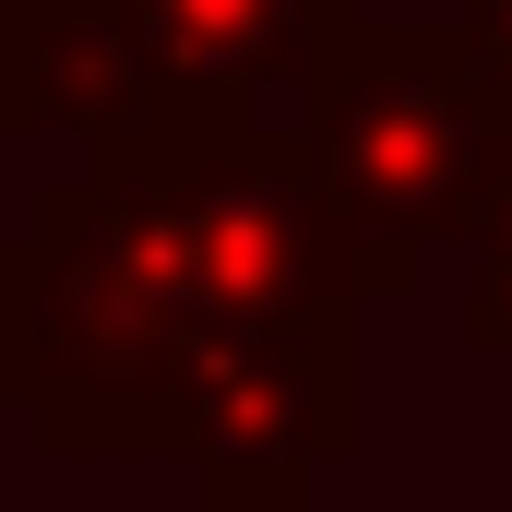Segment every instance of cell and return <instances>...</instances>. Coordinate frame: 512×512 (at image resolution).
<instances>
[{
    "mask_svg": "<svg viewBox=\"0 0 512 512\" xmlns=\"http://www.w3.org/2000/svg\"><path fill=\"white\" fill-rule=\"evenodd\" d=\"M370 251L298 131H262L239 96H179L155 120L84 143V179L36 203L0 251L12 405L48 453H155L179 382L215 334L370 310Z\"/></svg>",
    "mask_w": 512,
    "mask_h": 512,
    "instance_id": "cell-1",
    "label": "cell"
},
{
    "mask_svg": "<svg viewBox=\"0 0 512 512\" xmlns=\"http://www.w3.org/2000/svg\"><path fill=\"white\" fill-rule=\"evenodd\" d=\"M298 155L346 203L370 286L405 298L417 262L477 239L512 191V84L465 24H370L358 0H310L298 36Z\"/></svg>",
    "mask_w": 512,
    "mask_h": 512,
    "instance_id": "cell-2",
    "label": "cell"
},
{
    "mask_svg": "<svg viewBox=\"0 0 512 512\" xmlns=\"http://www.w3.org/2000/svg\"><path fill=\"white\" fill-rule=\"evenodd\" d=\"M358 453V310L239 322L203 346L167 417V465L215 512H286Z\"/></svg>",
    "mask_w": 512,
    "mask_h": 512,
    "instance_id": "cell-3",
    "label": "cell"
},
{
    "mask_svg": "<svg viewBox=\"0 0 512 512\" xmlns=\"http://www.w3.org/2000/svg\"><path fill=\"white\" fill-rule=\"evenodd\" d=\"M155 108H179V84L120 0H0V131L108 143Z\"/></svg>",
    "mask_w": 512,
    "mask_h": 512,
    "instance_id": "cell-4",
    "label": "cell"
},
{
    "mask_svg": "<svg viewBox=\"0 0 512 512\" xmlns=\"http://www.w3.org/2000/svg\"><path fill=\"white\" fill-rule=\"evenodd\" d=\"M143 24V48L167 60L179 96H239L262 108L274 84H298V36H310V0H120Z\"/></svg>",
    "mask_w": 512,
    "mask_h": 512,
    "instance_id": "cell-5",
    "label": "cell"
},
{
    "mask_svg": "<svg viewBox=\"0 0 512 512\" xmlns=\"http://www.w3.org/2000/svg\"><path fill=\"white\" fill-rule=\"evenodd\" d=\"M465 346H477V358H512V251H477V286H465Z\"/></svg>",
    "mask_w": 512,
    "mask_h": 512,
    "instance_id": "cell-6",
    "label": "cell"
},
{
    "mask_svg": "<svg viewBox=\"0 0 512 512\" xmlns=\"http://www.w3.org/2000/svg\"><path fill=\"white\" fill-rule=\"evenodd\" d=\"M465 48H477V60L512 84V0H465Z\"/></svg>",
    "mask_w": 512,
    "mask_h": 512,
    "instance_id": "cell-7",
    "label": "cell"
},
{
    "mask_svg": "<svg viewBox=\"0 0 512 512\" xmlns=\"http://www.w3.org/2000/svg\"><path fill=\"white\" fill-rule=\"evenodd\" d=\"M477 251H512V191H501V215H489V227H477Z\"/></svg>",
    "mask_w": 512,
    "mask_h": 512,
    "instance_id": "cell-8",
    "label": "cell"
},
{
    "mask_svg": "<svg viewBox=\"0 0 512 512\" xmlns=\"http://www.w3.org/2000/svg\"><path fill=\"white\" fill-rule=\"evenodd\" d=\"M0 251H12V239H0ZM0 405H12V322H0Z\"/></svg>",
    "mask_w": 512,
    "mask_h": 512,
    "instance_id": "cell-9",
    "label": "cell"
}]
</instances>
